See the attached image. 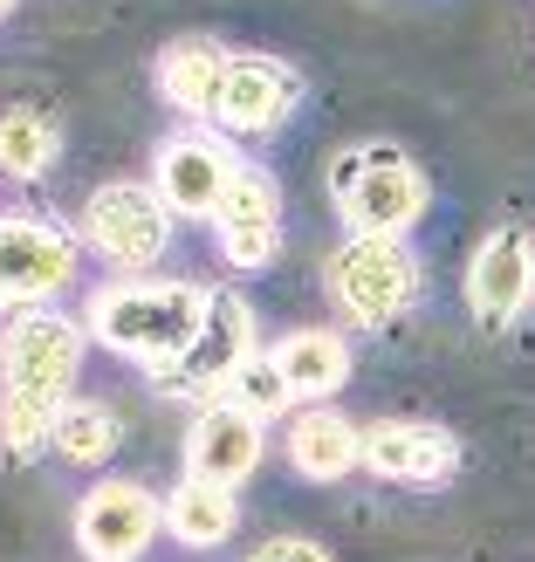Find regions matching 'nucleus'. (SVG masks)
Wrapping results in <instances>:
<instances>
[{"label": "nucleus", "mask_w": 535, "mask_h": 562, "mask_svg": "<svg viewBox=\"0 0 535 562\" xmlns=\"http://www.w3.org/2000/svg\"><path fill=\"white\" fill-rule=\"evenodd\" d=\"M186 467H192V481L241 487L247 473L261 467V426L247 412H234V405H207L192 439H186Z\"/></svg>", "instance_id": "obj_14"}, {"label": "nucleus", "mask_w": 535, "mask_h": 562, "mask_svg": "<svg viewBox=\"0 0 535 562\" xmlns=\"http://www.w3.org/2000/svg\"><path fill=\"white\" fill-rule=\"evenodd\" d=\"M234 521H241V508H234V487H220V481H186L172 487V501H165V528L186 542V549H213V542H227L234 536Z\"/></svg>", "instance_id": "obj_18"}, {"label": "nucleus", "mask_w": 535, "mask_h": 562, "mask_svg": "<svg viewBox=\"0 0 535 562\" xmlns=\"http://www.w3.org/2000/svg\"><path fill=\"white\" fill-rule=\"evenodd\" d=\"M247 562H330V549H316L309 536H275V542H261Z\"/></svg>", "instance_id": "obj_23"}, {"label": "nucleus", "mask_w": 535, "mask_h": 562, "mask_svg": "<svg viewBox=\"0 0 535 562\" xmlns=\"http://www.w3.org/2000/svg\"><path fill=\"white\" fill-rule=\"evenodd\" d=\"M268 357H275V371L289 378V391L302 405H323L350 384V344L336 329H289Z\"/></svg>", "instance_id": "obj_16"}, {"label": "nucleus", "mask_w": 535, "mask_h": 562, "mask_svg": "<svg viewBox=\"0 0 535 562\" xmlns=\"http://www.w3.org/2000/svg\"><path fill=\"white\" fill-rule=\"evenodd\" d=\"M336 206H344L350 234H378V240H405V227L426 213V179L405 165L399 145H357L350 158H336Z\"/></svg>", "instance_id": "obj_2"}, {"label": "nucleus", "mask_w": 535, "mask_h": 562, "mask_svg": "<svg viewBox=\"0 0 535 562\" xmlns=\"http://www.w3.org/2000/svg\"><path fill=\"white\" fill-rule=\"evenodd\" d=\"M8 8H14V0H0V14H8Z\"/></svg>", "instance_id": "obj_24"}, {"label": "nucleus", "mask_w": 535, "mask_h": 562, "mask_svg": "<svg viewBox=\"0 0 535 562\" xmlns=\"http://www.w3.org/2000/svg\"><path fill=\"white\" fill-rule=\"evenodd\" d=\"M158 521H165V501L152 487L103 481V487L82 494V508H76V542H82L90 562H137L152 549Z\"/></svg>", "instance_id": "obj_9"}, {"label": "nucleus", "mask_w": 535, "mask_h": 562, "mask_svg": "<svg viewBox=\"0 0 535 562\" xmlns=\"http://www.w3.org/2000/svg\"><path fill=\"white\" fill-rule=\"evenodd\" d=\"M55 151H63V137H55V124L42 117V110H0V179H21V186H35Z\"/></svg>", "instance_id": "obj_19"}, {"label": "nucleus", "mask_w": 535, "mask_h": 562, "mask_svg": "<svg viewBox=\"0 0 535 562\" xmlns=\"http://www.w3.org/2000/svg\"><path fill=\"white\" fill-rule=\"evenodd\" d=\"M364 467L399 487H439L460 467V439L433 418H384V426L364 432Z\"/></svg>", "instance_id": "obj_10"}, {"label": "nucleus", "mask_w": 535, "mask_h": 562, "mask_svg": "<svg viewBox=\"0 0 535 562\" xmlns=\"http://www.w3.org/2000/svg\"><path fill=\"white\" fill-rule=\"evenodd\" d=\"M296 103H302V76L289 63H275V55H234L207 117L234 137H268L296 117Z\"/></svg>", "instance_id": "obj_8"}, {"label": "nucleus", "mask_w": 535, "mask_h": 562, "mask_svg": "<svg viewBox=\"0 0 535 562\" xmlns=\"http://www.w3.org/2000/svg\"><path fill=\"white\" fill-rule=\"evenodd\" d=\"M213 295L200 281H118V289L90 295V336L118 357H137L165 371L192 350V336L207 329Z\"/></svg>", "instance_id": "obj_1"}, {"label": "nucleus", "mask_w": 535, "mask_h": 562, "mask_svg": "<svg viewBox=\"0 0 535 562\" xmlns=\"http://www.w3.org/2000/svg\"><path fill=\"white\" fill-rule=\"evenodd\" d=\"M247 357H261L255 350V308L241 295H213V316L192 336V350L152 378H158L165 398H227V384L247 371Z\"/></svg>", "instance_id": "obj_5"}, {"label": "nucleus", "mask_w": 535, "mask_h": 562, "mask_svg": "<svg viewBox=\"0 0 535 562\" xmlns=\"http://www.w3.org/2000/svg\"><path fill=\"white\" fill-rule=\"evenodd\" d=\"M82 371V329L69 316L27 308L0 329V398H48L69 405V384Z\"/></svg>", "instance_id": "obj_4"}, {"label": "nucleus", "mask_w": 535, "mask_h": 562, "mask_svg": "<svg viewBox=\"0 0 535 562\" xmlns=\"http://www.w3.org/2000/svg\"><path fill=\"white\" fill-rule=\"evenodd\" d=\"M528 289H535V247H528V234H515V227L488 234L481 255H473V268H467V302H473V316H481L488 329L515 323L522 302H528Z\"/></svg>", "instance_id": "obj_11"}, {"label": "nucleus", "mask_w": 535, "mask_h": 562, "mask_svg": "<svg viewBox=\"0 0 535 562\" xmlns=\"http://www.w3.org/2000/svg\"><path fill=\"white\" fill-rule=\"evenodd\" d=\"M82 234L110 268H152L172 240V206L158 200V186H97L90 206H82Z\"/></svg>", "instance_id": "obj_6"}, {"label": "nucleus", "mask_w": 535, "mask_h": 562, "mask_svg": "<svg viewBox=\"0 0 535 562\" xmlns=\"http://www.w3.org/2000/svg\"><path fill=\"white\" fill-rule=\"evenodd\" d=\"M76 274V240L55 220H0V308H35Z\"/></svg>", "instance_id": "obj_7"}, {"label": "nucleus", "mask_w": 535, "mask_h": 562, "mask_svg": "<svg viewBox=\"0 0 535 562\" xmlns=\"http://www.w3.org/2000/svg\"><path fill=\"white\" fill-rule=\"evenodd\" d=\"M110 446H118V418L90 398H69L63 426H55V453L76 460V467H97V460H110Z\"/></svg>", "instance_id": "obj_20"}, {"label": "nucleus", "mask_w": 535, "mask_h": 562, "mask_svg": "<svg viewBox=\"0 0 535 562\" xmlns=\"http://www.w3.org/2000/svg\"><path fill=\"white\" fill-rule=\"evenodd\" d=\"M220 405H234V412H247L255 426H268V418H281L296 405V391H289V378L275 371V357H247V371L227 384V398Z\"/></svg>", "instance_id": "obj_21"}, {"label": "nucleus", "mask_w": 535, "mask_h": 562, "mask_svg": "<svg viewBox=\"0 0 535 562\" xmlns=\"http://www.w3.org/2000/svg\"><path fill=\"white\" fill-rule=\"evenodd\" d=\"M220 247L234 268H268L281 247V192L268 172H234V186L220 192Z\"/></svg>", "instance_id": "obj_12"}, {"label": "nucleus", "mask_w": 535, "mask_h": 562, "mask_svg": "<svg viewBox=\"0 0 535 562\" xmlns=\"http://www.w3.org/2000/svg\"><path fill=\"white\" fill-rule=\"evenodd\" d=\"M55 426H63V405L48 398H0V446L8 453H42V446H55Z\"/></svg>", "instance_id": "obj_22"}, {"label": "nucleus", "mask_w": 535, "mask_h": 562, "mask_svg": "<svg viewBox=\"0 0 535 562\" xmlns=\"http://www.w3.org/2000/svg\"><path fill=\"white\" fill-rule=\"evenodd\" d=\"M330 302L344 308L350 323H399L419 302V255L405 240H378V234H350L323 268Z\"/></svg>", "instance_id": "obj_3"}, {"label": "nucleus", "mask_w": 535, "mask_h": 562, "mask_svg": "<svg viewBox=\"0 0 535 562\" xmlns=\"http://www.w3.org/2000/svg\"><path fill=\"white\" fill-rule=\"evenodd\" d=\"M289 467L302 481H344L350 467H364V426L330 405H309L289 426Z\"/></svg>", "instance_id": "obj_15"}, {"label": "nucleus", "mask_w": 535, "mask_h": 562, "mask_svg": "<svg viewBox=\"0 0 535 562\" xmlns=\"http://www.w3.org/2000/svg\"><path fill=\"white\" fill-rule=\"evenodd\" d=\"M234 151L213 137H165L158 145V200L172 213H220V192L234 186Z\"/></svg>", "instance_id": "obj_13"}, {"label": "nucleus", "mask_w": 535, "mask_h": 562, "mask_svg": "<svg viewBox=\"0 0 535 562\" xmlns=\"http://www.w3.org/2000/svg\"><path fill=\"white\" fill-rule=\"evenodd\" d=\"M227 63H234V55L220 48V42H207V35L172 42V48L158 55V90H165V103H172V110H213Z\"/></svg>", "instance_id": "obj_17"}]
</instances>
